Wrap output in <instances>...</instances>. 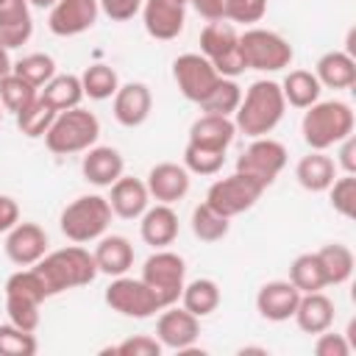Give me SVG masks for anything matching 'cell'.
<instances>
[{
    "label": "cell",
    "instance_id": "1",
    "mask_svg": "<svg viewBox=\"0 0 356 356\" xmlns=\"http://www.w3.org/2000/svg\"><path fill=\"white\" fill-rule=\"evenodd\" d=\"M284 111H286V100H284L281 83L267 81V78L253 81L250 89L242 95L239 108L234 111V125L250 139L267 136L281 122Z\"/></svg>",
    "mask_w": 356,
    "mask_h": 356
},
{
    "label": "cell",
    "instance_id": "2",
    "mask_svg": "<svg viewBox=\"0 0 356 356\" xmlns=\"http://www.w3.org/2000/svg\"><path fill=\"white\" fill-rule=\"evenodd\" d=\"M33 270L42 275L50 298L53 295H61L67 289H75V286H86L97 275L95 256L86 248H81V245H70V248L44 253L33 264Z\"/></svg>",
    "mask_w": 356,
    "mask_h": 356
},
{
    "label": "cell",
    "instance_id": "3",
    "mask_svg": "<svg viewBox=\"0 0 356 356\" xmlns=\"http://www.w3.org/2000/svg\"><path fill=\"white\" fill-rule=\"evenodd\" d=\"M356 117L345 100H317L306 108L300 134L312 150H328L353 134Z\"/></svg>",
    "mask_w": 356,
    "mask_h": 356
},
{
    "label": "cell",
    "instance_id": "4",
    "mask_svg": "<svg viewBox=\"0 0 356 356\" xmlns=\"http://www.w3.org/2000/svg\"><path fill=\"white\" fill-rule=\"evenodd\" d=\"M100 136V120L75 106V108H67V111H58L53 125L47 128V134L42 136L47 150L56 153V156H70V153H83L89 150Z\"/></svg>",
    "mask_w": 356,
    "mask_h": 356
},
{
    "label": "cell",
    "instance_id": "5",
    "mask_svg": "<svg viewBox=\"0 0 356 356\" xmlns=\"http://www.w3.org/2000/svg\"><path fill=\"white\" fill-rule=\"evenodd\" d=\"M111 206H108V197L103 195H81L75 197L70 206H64L61 217H58V225H61V234L75 242V245H86V242H95L106 234L108 222H111Z\"/></svg>",
    "mask_w": 356,
    "mask_h": 356
},
{
    "label": "cell",
    "instance_id": "6",
    "mask_svg": "<svg viewBox=\"0 0 356 356\" xmlns=\"http://www.w3.org/2000/svg\"><path fill=\"white\" fill-rule=\"evenodd\" d=\"M239 50H242L245 67L259 72H278L289 67L295 58L292 44L281 33L267 28H248L245 33H239Z\"/></svg>",
    "mask_w": 356,
    "mask_h": 356
},
{
    "label": "cell",
    "instance_id": "7",
    "mask_svg": "<svg viewBox=\"0 0 356 356\" xmlns=\"http://www.w3.org/2000/svg\"><path fill=\"white\" fill-rule=\"evenodd\" d=\"M200 56H206L222 78H236L248 70L239 50V33L234 22L225 19L206 22V28L200 31Z\"/></svg>",
    "mask_w": 356,
    "mask_h": 356
},
{
    "label": "cell",
    "instance_id": "8",
    "mask_svg": "<svg viewBox=\"0 0 356 356\" xmlns=\"http://www.w3.org/2000/svg\"><path fill=\"white\" fill-rule=\"evenodd\" d=\"M184 278H186V264L178 253L172 250H156L145 259L142 264V281L153 289V295L159 298L161 309L178 303L181 292H184Z\"/></svg>",
    "mask_w": 356,
    "mask_h": 356
},
{
    "label": "cell",
    "instance_id": "9",
    "mask_svg": "<svg viewBox=\"0 0 356 356\" xmlns=\"http://www.w3.org/2000/svg\"><path fill=\"white\" fill-rule=\"evenodd\" d=\"M284 167H286V147L270 136H256L236 159V172L253 178L264 189L281 175Z\"/></svg>",
    "mask_w": 356,
    "mask_h": 356
},
{
    "label": "cell",
    "instance_id": "10",
    "mask_svg": "<svg viewBox=\"0 0 356 356\" xmlns=\"http://www.w3.org/2000/svg\"><path fill=\"white\" fill-rule=\"evenodd\" d=\"M261 192H264L261 184H256L253 178H248V175H242V172H234V175L220 178V181H214V184L209 186L206 203H209L217 214H222V217L231 220V217H236V214L253 209L256 200L261 197Z\"/></svg>",
    "mask_w": 356,
    "mask_h": 356
},
{
    "label": "cell",
    "instance_id": "11",
    "mask_svg": "<svg viewBox=\"0 0 356 356\" xmlns=\"http://www.w3.org/2000/svg\"><path fill=\"white\" fill-rule=\"evenodd\" d=\"M103 298L111 306V312H117L122 317H134V320H145V317H153L156 312H161L159 298L153 295V289L142 278L117 275L106 286V295Z\"/></svg>",
    "mask_w": 356,
    "mask_h": 356
},
{
    "label": "cell",
    "instance_id": "12",
    "mask_svg": "<svg viewBox=\"0 0 356 356\" xmlns=\"http://www.w3.org/2000/svg\"><path fill=\"white\" fill-rule=\"evenodd\" d=\"M172 78H175L181 95L186 100H192V103L200 106V100L214 89V83L222 75L211 67V61L206 56H200V53H184V56H178L172 61Z\"/></svg>",
    "mask_w": 356,
    "mask_h": 356
},
{
    "label": "cell",
    "instance_id": "13",
    "mask_svg": "<svg viewBox=\"0 0 356 356\" xmlns=\"http://www.w3.org/2000/svg\"><path fill=\"white\" fill-rule=\"evenodd\" d=\"M197 337H200V317H195L184 306L178 309L175 303L161 309V314L156 320V339L164 348L189 350L197 342Z\"/></svg>",
    "mask_w": 356,
    "mask_h": 356
},
{
    "label": "cell",
    "instance_id": "14",
    "mask_svg": "<svg viewBox=\"0 0 356 356\" xmlns=\"http://www.w3.org/2000/svg\"><path fill=\"white\" fill-rule=\"evenodd\" d=\"M97 0H56L47 17V28L56 36H78L97 22Z\"/></svg>",
    "mask_w": 356,
    "mask_h": 356
},
{
    "label": "cell",
    "instance_id": "15",
    "mask_svg": "<svg viewBox=\"0 0 356 356\" xmlns=\"http://www.w3.org/2000/svg\"><path fill=\"white\" fill-rule=\"evenodd\" d=\"M142 22L153 39L170 42L184 31L186 8L178 0H142Z\"/></svg>",
    "mask_w": 356,
    "mask_h": 356
},
{
    "label": "cell",
    "instance_id": "16",
    "mask_svg": "<svg viewBox=\"0 0 356 356\" xmlns=\"http://www.w3.org/2000/svg\"><path fill=\"white\" fill-rule=\"evenodd\" d=\"M47 253V234L36 222H17L6 231V256L17 267H33Z\"/></svg>",
    "mask_w": 356,
    "mask_h": 356
},
{
    "label": "cell",
    "instance_id": "17",
    "mask_svg": "<svg viewBox=\"0 0 356 356\" xmlns=\"http://www.w3.org/2000/svg\"><path fill=\"white\" fill-rule=\"evenodd\" d=\"M114 120L125 128H139L147 117H150V108H153V95L147 89V83L142 81H131V83H122L117 92H114Z\"/></svg>",
    "mask_w": 356,
    "mask_h": 356
},
{
    "label": "cell",
    "instance_id": "18",
    "mask_svg": "<svg viewBox=\"0 0 356 356\" xmlns=\"http://www.w3.org/2000/svg\"><path fill=\"white\" fill-rule=\"evenodd\" d=\"M145 186L153 200L172 206L181 197H186V192H189V170L175 161H161V164L150 167Z\"/></svg>",
    "mask_w": 356,
    "mask_h": 356
},
{
    "label": "cell",
    "instance_id": "19",
    "mask_svg": "<svg viewBox=\"0 0 356 356\" xmlns=\"http://www.w3.org/2000/svg\"><path fill=\"white\" fill-rule=\"evenodd\" d=\"M298 300H300V292L295 289V284L289 278L286 281H267L256 295V309L264 320L284 323L295 314Z\"/></svg>",
    "mask_w": 356,
    "mask_h": 356
},
{
    "label": "cell",
    "instance_id": "20",
    "mask_svg": "<svg viewBox=\"0 0 356 356\" xmlns=\"http://www.w3.org/2000/svg\"><path fill=\"white\" fill-rule=\"evenodd\" d=\"M108 206L117 217L122 220H139L150 203V192L145 186V181L134 178V175H120L111 186H108Z\"/></svg>",
    "mask_w": 356,
    "mask_h": 356
},
{
    "label": "cell",
    "instance_id": "21",
    "mask_svg": "<svg viewBox=\"0 0 356 356\" xmlns=\"http://www.w3.org/2000/svg\"><path fill=\"white\" fill-rule=\"evenodd\" d=\"M139 234H142V242L161 250L167 245L175 242L178 236V214L172 211L170 203H156V206H147L145 214L139 217Z\"/></svg>",
    "mask_w": 356,
    "mask_h": 356
},
{
    "label": "cell",
    "instance_id": "22",
    "mask_svg": "<svg viewBox=\"0 0 356 356\" xmlns=\"http://www.w3.org/2000/svg\"><path fill=\"white\" fill-rule=\"evenodd\" d=\"M83 161H81V172L89 184L95 186H111L122 170H125V161L120 156L117 147H108V145H92L89 150H83Z\"/></svg>",
    "mask_w": 356,
    "mask_h": 356
},
{
    "label": "cell",
    "instance_id": "23",
    "mask_svg": "<svg viewBox=\"0 0 356 356\" xmlns=\"http://www.w3.org/2000/svg\"><path fill=\"white\" fill-rule=\"evenodd\" d=\"M33 33V17L28 0H3L0 3V42L14 50L22 47Z\"/></svg>",
    "mask_w": 356,
    "mask_h": 356
},
{
    "label": "cell",
    "instance_id": "24",
    "mask_svg": "<svg viewBox=\"0 0 356 356\" xmlns=\"http://www.w3.org/2000/svg\"><path fill=\"white\" fill-rule=\"evenodd\" d=\"M234 136H236L234 120L220 117V114H200L189 128V145H197L206 150H220V153L228 150Z\"/></svg>",
    "mask_w": 356,
    "mask_h": 356
},
{
    "label": "cell",
    "instance_id": "25",
    "mask_svg": "<svg viewBox=\"0 0 356 356\" xmlns=\"http://www.w3.org/2000/svg\"><path fill=\"white\" fill-rule=\"evenodd\" d=\"M92 256H95L97 273H106V275H111V278L125 275V273L134 267V245H131L125 236H120V234L100 236Z\"/></svg>",
    "mask_w": 356,
    "mask_h": 356
},
{
    "label": "cell",
    "instance_id": "26",
    "mask_svg": "<svg viewBox=\"0 0 356 356\" xmlns=\"http://www.w3.org/2000/svg\"><path fill=\"white\" fill-rule=\"evenodd\" d=\"M295 323L306 334H323L334 325V300L323 292H303L295 309Z\"/></svg>",
    "mask_w": 356,
    "mask_h": 356
},
{
    "label": "cell",
    "instance_id": "27",
    "mask_svg": "<svg viewBox=\"0 0 356 356\" xmlns=\"http://www.w3.org/2000/svg\"><path fill=\"white\" fill-rule=\"evenodd\" d=\"M295 178L306 192H325L337 178V161L325 150H312L295 164Z\"/></svg>",
    "mask_w": 356,
    "mask_h": 356
},
{
    "label": "cell",
    "instance_id": "28",
    "mask_svg": "<svg viewBox=\"0 0 356 356\" xmlns=\"http://www.w3.org/2000/svg\"><path fill=\"white\" fill-rule=\"evenodd\" d=\"M317 81L328 89H350L356 83V58L345 50H331L317 61Z\"/></svg>",
    "mask_w": 356,
    "mask_h": 356
},
{
    "label": "cell",
    "instance_id": "29",
    "mask_svg": "<svg viewBox=\"0 0 356 356\" xmlns=\"http://www.w3.org/2000/svg\"><path fill=\"white\" fill-rule=\"evenodd\" d=\"M281 92H284V100L295 108H309L312 103L320 100V81L314 72L309 70H289L286 78L281 81Z\"/></svg>",
    "mask_w": 356,
    "mask_h": 356
},
{
    "label": "cell",
    "instance_id": "30",
    "mask_svg": "<svg viewBox=\"0 0 356 356\" xmlns=\"http://www.w3.org/2000/svg\"><path fill=\"white\" fill-rule=\"evenodd\" d=\"M178 300L195 317H209L220 306V286L211 278H195V281L184 284V292H181Z\"/></svg>",
    "mask_w": 356,
    "mask_h": 356
},
{
    "label": "cell",
    "instance_id": "31",
    "mask_svg": "<svg viewBox=\"0 0 356 356\" xmlns=\"http://www.w3.org/2000/svg\"><path fill=\"white\" fill-rule=\"evenodd\" d=\"M39 97H44L56 111H67V108H75L81 106L83 100V86H81V78L78 75H53L42 89H39Z\"/></svg>",
    "mask_w": 356,
    "mask_h": 356
},
{
    "label": "cell",
    "instance_id": "32",
    "mask_svg": "<svg viewBox=\"0 0 356 356\" xmlns=\"http://www.w3.org/2000/svg\"><path fill=\"white\" fill-rule=\"evenodd\" d=\"M323 273H325V284L328 286H339L353 275V250L342 242H328L317 250Z\"/></svg>",
    "mask_w": 356,
    "mask_h": 356
},
{
    "label": "cell",
    "instance_id": "33",
    "mask_svg": "<svg viewBox=\"0 0 356 356\" xmlns=\"http://www.w3.org/2000/svg\"><path fill=\"white\" fill-rule=\"evenodd\" d=\"M289 281L295 284V289L300 295L303 292H323L328 284H325V273H323L320 256L317 253H300L289 264Z\"/></svg>",
    "mask_w": 356,
    "mask_h": 356
},
{
    "label": "cell",
    "instance_id": "34",
    "mask_svg": "<svg viewBox=\"0 0 356 356\" xmlns=\"http://www.w3.org/2000/svg\"><path fill=\"white\" fill-rule=\"evenodd\" d=\"M242 100V89L234 78H220L214 83V89L200 100L203 114H220V117H234V111L239 108Z\"/></svg>",
    "mask_w": 356,
    "mask_h": 356
},
{
    "label": "cell",
    "instance_id": "35",
    "mask_svg": "<svg viewBox=\"0 0 356 356\" xmlns=\"http://www.w3.org/2000/svg\"><path fill=\"white\" fill-rule=\"evenodd\" d=\"M228 231H231V220L217 214L206 200L192 209V234L200 242H220L228 236Z\"/></svg>",
    "mask_w": 356,
    "mask_h": 356
},
{
    "label": "cell",
    "instance_id": "36",
    "mask_svg": "<svg viewBox=\"0 0 356 356\" xmlns=\"http://www.w3.org/2000/svg\"><path fill=\"white\" fill-rule=\"evenodd\" d=\"M81 86H83V97L106 100L114 97V92L120 89V78L108 64H89L81 75Z\"/></svg>",
    "mask_w": 356,
    "mask_h": 356
},
{
    "label": "cell",
    "instance_id": "37",
    "mask_svg": "<svg viewBox=\"0 0 356 356\" xmlns=\"http://www.w3.org/2000/svg\"><path fill=\"white\" fill-rule=\"evenodd\" d=\"M56 114H58V111H56L44 97H36L28 108H22V111L17 114V128H19L28 139H42V136L47 134V128L53 125Z\"/></svg>",
    "mask_w": 356,
    "mask_h": 356
},
{
    "label": "cell",
    "instance_id": "38",
    "mask_svg": "<svg viewBox=\"0 0 356 356\" xmlns=\"http://www.w3.org/2000/svg\"><path fill=\"white\" fill-rule=\"evenodd\" d=\"M11 72L19 75L22 81H28L31 86L42 89V86L56 75V61H53V56H47V53H28V56H22L19 61H14Z\"/></svg>",
    "mask_w": 356,
    "mask_h": 356
},
{
    "label": "cell",
    "instance_id": "39",
    "mask_svg": "<svg viewBox=\"0 0 356 356\" xmlns=\"http://www.w3.org/2000/svg\"><path fill=\"white\" fill-rule=\"evenodd\" d=\"M36 97H39V89L31 86L28 81H22V78L14 75V72L0 81V103H3V108L11 111L14 117H17L22 108H28Z\"/></svg>",
    "mask_w": 356,
    "mask_h": 356
},
{
    "label": "cell",
    "instance_id": "40",
    "mask_svg": "<svg viewBox=\"0 0 356 356\" xmlns=\"http://www.w3.org/2000/svg\"><path fill=\"white\" fill-rule=\"evenodd\" d=\"M6 295L31 298V300H36V303H42V300L50 298V295H47V286H44V281H42V275H39L33 267L17 270L14 275H8V281H6Z\"/></svg>",
    "mask_w": 356,
    "mask_h": 356
},
{
    "label": "cell",
    "instance_id": "41",
    "mask_svg": "<svg viewBox=\"0 0 356 356\" xmlns=\"http://www.w3.org/2000/svg\"><path fill=\"white\" fill-rule=\"evenodd\" d=\"M225 164V153L220 150H206V147H197V145H189L184 147V167L195 175H217Z\"/></svg>",
    "mask_w": 356,
    "mask_h": 356
},
{
    "label": "cell",
    "instance_id": "42",
    "mask_svg": "<svg viewBox=\"0 0 356 356\" xmlns=\"http://www.w3.org/2000/svg\"><path fill=\"white\" fill-rule=\"evenodd\" d=\"M39 348L33 331H22L14 323L0 325V356H33Z\"/></svg>",
    "mask_w": 356,
    "mask_h": 356
},
{
    "label": "cell",
    "instance_id": "43",
    "mask_svg": "<svg viewBox=\"0 0 356 356\" xmlns=\"http://www.w3.org/2000/svg\"><path fill=\"white\" fill-rule=\"evenodd\" d=\"M325 192H328L331 209L337 214H342L348 220L356 214V178H353V172H345V175L334 178V184Z\"/></svg>",
    "mask_w": 356,
    "mask_h": 356
},
{
    "label": "cell",
    "instance_id": "44",
    "mask_svg": "<svg viewBox=\"0 0 356 356\" xmlns=\"http://www.w3.org/2000/svg\"><path fill=\"white\" fill-rule=\"evenodd\" d=\"M39 306L31 298H19V295H6V312H8V323H14L22 331H36L39 328Z\"/></svg>",
    "mask_w": 356,
    "mask_h": 356
},
{
    "label": "cell",
    "instance_id": "45",
    "mask_svg": "<svg viewBox=\"0 0 356 356\" xmlns=\"http://www.w3.org/2000/svg\"><path fill=\"white\" fill-rule=\"evenodd\" d=\"M220 3H222V19L225 22L253 25L267 11V0H220Z\"/></svg>",
    "mask_w": 356,
    "mask_h": 356
},
{
    "label": "cell",
    "instance_id": "46",
    "mask_svg": "<svg viewBox=\"0 0 356 356\" xmlns=\"http://www.w3.org/2000/svg\"><path fill=\"white\" fill-rule=\"evenodd\" d=\"M161 350H164V345L156 337L136 334V337H128V339H122L120 345H114L103 353H111V356H159Z\"/></svg>",
    "mask_w": 356,
    "mask_h": 356
},
{
    "label": "cell",
    "instance_id": "47",
    "mask_svg": "<svg viewBox=\"0 0 356 356\" xmlns=\"http://www.w3.org/2000/svg\"><path fill=\"white\" fill-rule=\"evenodd\" d=\"M350 350L353 348H350L345 334H331V328L317 334V342H314V353L317 356H348Z\"/></svg>",
    "mask_w": 356,
    "mask_h": 356
},
{
    "label": "cell",
    "instance_id": "48",
    "mask_svg": "<svg viewBox=\"0 0 356 356\" xmlns=\"http://www.w3.org/2000/svg\"><path fill=\"white\" fill-rule=\"evenodd\" d=\"M100 11L114 19V22H125V19H134L139 11H142V0H97Z\"/></svg>",
    "mask_w": 356,
    "mask_h": 356
},
{
    "label": "cell",
    "instance_id": "49",
    "mask_svg": "<svg viewBox=\"0 0 356 356\" xmlns=\"http://www.w3.org/2000/svg\"><path fill=\"white\" fill-rule=\"evenodd\" d=\"M17 222H19V206H17V200L8 197V195H0V234L11 231Z\"/></svg>",
    "mask_w": 356,
    "mask_h": 356
},
{
    "label": "cell",
    "instance_id": "50",
    "mask_svg": "<svg viewBox=\"0 0 356 356\" xmlns=\"http://www.w3.org/2000/svg\"><path fill=\"white\" fill-rule=\"evenodd\" d=\"M337 164L345 172H356V139H353V134L339 142V159H337Z\"/></svg>",
    "mask_w": 356,
    "mask_h": 356
},
{
    "label": "cell",
    "instance_id": "51",
    "mask_svg": "<svg viewBox=\"0 0 356 356\" xmlns=\"http://www.w3.org/2000/svg\"><path fill=\"white\" fill-rule=\"evenodd\" d=\"M195 6V11L206 19V22H217L222 19V3L220 0H189Z\"/></svg>",
    "mask_w": 356,
    "mask_h": 356
},
{
    "label": "cell",
    "instance_id": "52",
    "mask_svg": "<svg viewBox=\"0 0 356 356\" xmlns=\"http://www.w3.org/2000/svg\"><path fill=\"white\" fill-rule=\"evenodd\" d=\"M11 67H14V61H11V56H8V47L0 42V81H3L6 75H11Z\"/></svg>",
    "mask_w": 356,
    "mask_h": 356
},
{
    "label": "cell",
    "instance_id": "53",
    "mask_svg": "<svg viewBox=\"0 0 356 356\" xmlns=\"http://www.w3.org/2000/svg\"><path fill=\"white\" fill-rule=\"evenodd\" d=\"M31 6H36V8H53L56 6V0H28Z\"/></svg>",
    "mask_w": 356,
    "mask_h": 356
},
{
    "label": "cell",
    "instance_id": "54",
    "mask_svg": "<svg viewBox=\"0 0 356 356\" xmlns=\"http://www.w3.org/2000/svg\"><path fill=\"white\" fill-rule=\"evenodd\" d=\"M239 353H267V350L264 348H242Z\"/></svg>",
    "mask_w": 356,
    "mask_h": 356
},
{
    "label": "cell",
    "instance_id": "55",
    "mask_svg": "<svg viewBox=\"0 0 356 356\" xmlns=\"http://www.w3.org/2000/svg\"><path fill=\"white\" fill-rule=\"evenodd\" d=\"M0 122H3V103H0Z\"/></svg>",
    "mask_w": 356,
    "mask_h": 356
},
{
    "label": "cell",
    "instance_id": "56",
    "mask_svg": "<svg viewBox=\"0 0 356 356\" xmlns=\"http://www.w3.org/2000/svg\"><path fill=\"white\" fill-rule=\"evenodd\" d=\"M178 3H184V6H186V3H189V0H178Z\"/></svg>",
    "mask_w": 356,
    "mask_h": 356
},
{
    "label": "cell",
    "instance_id": "57",
    "mask_svg": "<svg viewBox=\"0 0 356 356\" xmlns=\"http://www.w3.org/2000/svg\"><path fill=\"white\" fill-rule=\"evenodd\" d=\"M0 3H3V0H0Z\"/></svg>",
    "mask_w": 356,
    "mask_h": 356
}]
</instances>
